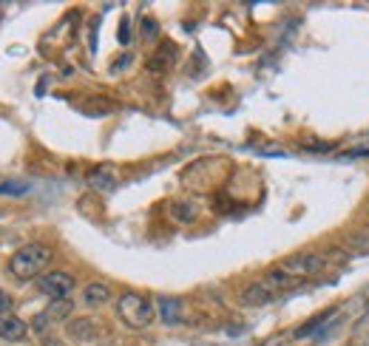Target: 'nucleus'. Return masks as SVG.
Returning <instances> with one entry per match:
<instances>
[{"label":"nucleus","instance_id":"obj_1","mask_svg":"<svg viewBox=\"0 0 369 346\" xmlns=\"http://www.w3.org/2000/svg\"><path fill=\"white\" fill-rule=\"evenodd\" d=\"M51 247L43 244V241H32V244H23L17 253L9 259V273L17 278V281H32V278H40L43 270L51 264Z\"/></svg>","mask_w":369,"mask_h":346},{"label":"nucleus","instance_id":"obj_2","mask_svg":"<svg viewBox=\"0 0 369 346\" xmlns=\"http://www.w3.org/2000/svg\"><path fill=\"white\" fill-rule=\"evenodd\" d=\"M117 315L131 329H145V327H151L157 309H153L151 298L142 295V293H122L119 301H117Z\"/></svg>","mask_w":369,"mask_h":346},{"label":"nucleus","instance_id":"obj_3","mask_svg":"<svg viewBox=\"0 0 369 346\" xmlns=\"http://www.w3.org/2000/svg\"><path fill=\"white\" fill-rule=\"evenodd\" d=\"M279 270L287 278H310L327 270V256L324 253H295L279 264Z\"/></svg>","mask_w":369,"mask_h":346},{"label":"nucleus","instance_id":"obj_4","mask_svg":"<svg viewBox=\"0 0 369 346\" xmlns=\"http://www.w3.org/2000/svg\"><path fill=\"white\" fill-rule=\"evenodd\" d=\"M74 287H77L74 275H71V273H63V270H51V273H43V275L37 278V290H40L46 298H51V301L69 298V295L74 293Z\"/></svg>","mask_w":369,"mask_h":346},{"label":"nucleus","instance_id":"obj_5","mask_svg":"<svg viewBox=\"0 0 369 346\" xmlns=\"http://www.w3.org/2000/svg\"><path fill=\"white\" fill-rule=\"evenodd\" d=\"M71 312H74V304H71L69 298L51 301V304L40 312V315L32 321V329H35V332H43V329H49V327H54V324H60V321H69Z\"/></svg>","mask_w":369,"mask_h":346},{"label":"nucleus","instance_id":"obj_6","mask_svg":"<svg viewBox=\"0 0 369 346\" xmlns=\"http://www.w3.org/2000/svg\"><path fill=\"white\" fill-rule=\"evenodd\" d=\"M275 298H279V290L270 287L267 281H253V284H248L241 290V304L244 306H264V304H273Z\"/></svg>","mask_w":369,"mask_h":346},{"label":"nucleus","instance_id":"obj_7","mask_svg":"<svg viewBox=\"0 0 369 346\" xmlns=\"http://www.w3.org/2000/svg\"><path fill=\"white\" fill-rule=\"evenodd\" d=\"M88 187L91 191H97V193H111L114 187H117V171L111 165H103V168H94L88 176H85Z\"/></svg>","mask_w":369,"mask_h":346},{"label":"nucleus","instance_id":"obj_8","mask_svg":"<svg viewBox=\"0 0 369 346\" xmlns=\"http://www.w3.org/2000/svg\"><path fill=\"white\" fill-rule=\"evenodd\" d=\"M176 54H179V49H176L173 43H162L157 51L151 54V60H148V71H153V74H162V71H168V69L173 66Z\"/></svg>","mask_w":369,"mask_h":346},{"label":"nucleus","instance_id":"obj_9","mask_svg":"<svg viewBox=\"0 0 369 346\" xmlns=\"http://www.w3.org/2000/svg\"><path fill=\"white\" fill-rule=\"evenodd\" d=\"M108 301H111V287L103 284V281H94V284H88V287L83 290V304H85L88 309H100V306H105Z\"/></svg>","mask_w":369,"mask_h":346},{"label":"nucleus","instance_id":"obj_10","mask_svg":"<svg viewBox=\"0 0 369 346\" xmlns=\"http://www.w3.org/2000/svg\"><path fill=\"white\" fill-rule=\"evenodd\" d=\"M157 315H160L168 327L179 324V321H182V301H179V298H171V295H160V298H157Z\"/></svg>","mask_w":369,"mask_h":346},{"label":"nucleus","instance_id":"obj_11","mask_svg":"<svg viewBox=\"0 0 369 346\" xmlns=\"http://www.w3.org/2000/svg\"><path fill=\"white\" fill-rule=\"evenodd\" d=\"M26 332H28V327L17 315H3V318H0V338H3V340H12V343L23 340Z\"/></svg>","mask_w":369,"mask_h":346},{"label":"nucleus","instance_id":"obj_12","mask_svg":"<svg viewBox=\"0 0 369 346\" xmlns=\"http://www.w3.org/2000/svg\"><path fill=\"white\" fill-rule=\"evenodd\" d=\"M335 315V306H329V309H324L321 312V315H316V318H310V321H307V324H301L298 329H295V340H304V338H310V335H316V332H321L324 329V324L329 321Z\"/></svg>","mask_w":369,"mask_h":346},{"label":"nucleus","instance_id":"obj_13","mask_svg":"<svg viewBox=\"0 0 369 346\" xmlns=\"http://www.w3.org/2000/svg\"><path fill=\"white\" fill-rule=\"evenodd\" d=\"M171 216L176 218V222H182V225H191L194 218L199 216V207L191 199H179V202L171 205Z\"/></svg>","mask_w":369,"mask_h":346},{"label":"nucleus","instance_id":"obj_14","mask_svg":"<svg viewBox=\"0 0 369 346\" xmlns=\"http://www.w3.org/2000/svg\"><path fill=\"white\" fill-rule=\"evenodd\" d=\"M94 332H97V324L91 321V318H77V321L69 324V335L74 340H85V338H91Z\"/></svg>","mask_w":369,"mask_h":346},{"label":"nucleus","instance_id":"obj_15","mask_svg":"<svg viewBox=\"0 0 369 346\" xmlns=\"http://www.w3.org/2000/svg\"><path fill=\"white\" fill-rule=\"evenodd\" d=\"M139 37H142V40H148V43H153V40L160 37V23L153 20L151 15H145V17L139 20Z\"/></svg>","mask_w":369,"mask_h":346},{"label":"nucleus","instance_id":"obj_16","mask_svg":"<svg viewBox=\"0 0 369 346\" xmlns=\"http://www.w3.org/2000/svg\"><path fill=\"white\" fill-rule=\"evenodd\" d=\"M28 191L26 182H3L0 184V193H9V196H23Z\"/></svg>","mask_w":369,"mask_h":346},{"label":"nucleus","instance_id":"obj_17","mask_svg":"<svg viewBox=\"0 0 369 346\" xmlns=\"http://www.w3.org/2000/svg\"><path fill=\"white\" fill-rule=\"evenodd\" d=\"M117 35H119L117 40H119L122 46H128V43H131V20H128V17H122V20H119V31H117Z\"/></svg>","mask_w":369,"mask_h":346},{"label":"nucleus","instance_id":"obj_18","mask_svg":"<svg viewBox=\"0 0 369 346\" xmlns=\"http://www.w3.org/2000/svg\"><path fill=\"white\" fill-rule=\"evenodd\" d=\"M347 247L350 250H358V253H366V250H369V236H350L347 239Z\"/></svg>","mask_w":369,"mask_h":346},{"label":"nucleus","instance_id":"obj_19","mask_svg":"<svg viewBox=\"0 0 369 346\" xmlns=\"http://www.w3.org/2000/svg\"><path fill=\"white\" fill-rule=\"evenodd\" d=\"M12 306H15L12 295H9L6 290H0V318H3V315H12Z\"/></svg>","mask_w":369,"mask_h":346},{"label":"nucleus","instance_id":"obj_20","mask_svg":"<svg viewBox=\"0 0 369 346\" xmlns=\"http://www.w3.org/2000/svg\"><path fill=\"white\" fill-rule=\"evenodd\" d=\"M128 62H131V54H122V57H117V62L111 66V71L117 74V71H122V69H128Z\"/></svg>","mask_w":369,"mask_h":346}]
</instances>
